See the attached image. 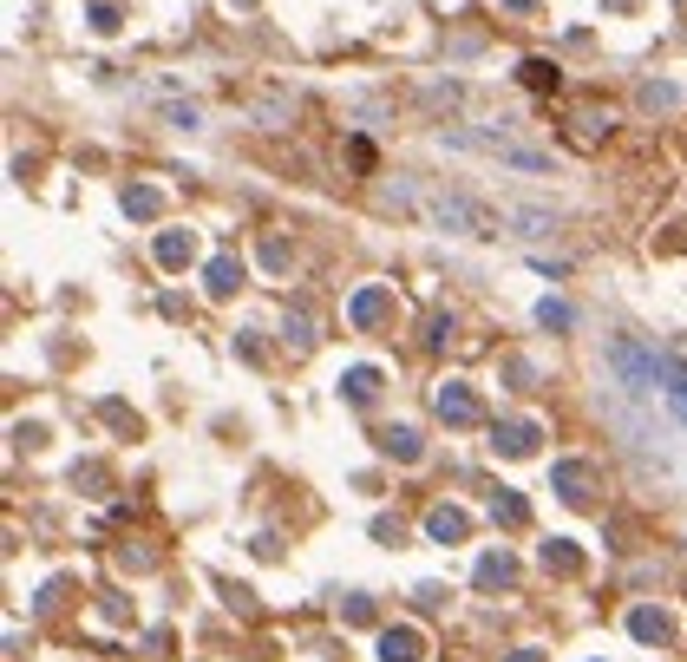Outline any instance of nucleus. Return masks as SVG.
<instances>
[{
    "mask_svg": "<svg viewBox=\"0 0 687 662\" xmlns=\"http://www.w3.org/2000/svg\"><path fill=\"white\" fill-rule=\"evenodd\" d=\"M439 144H452V152H478V158H498V164H511V171H550V164H557L544 144H524V138L491 131V125H478V131H439Z\"/></svg>",
    "mask_w": 687,
    "mask_h": 662,
    "instance_id": "f257e3e1",
    "label": "nucleus"
},
{
    "mask_svg": "<svg viewBox=\"0 0 687 662\" xmlns=\"http://www.w3.org/2000/svg\"><path fill=\"white\" fill-rule=\"evenodd\" d=\"M661 401L675 407V420L687 426V361H675V354H661Z\"/></svg>",
    "mask_w": 687,
    "mask_h": 662,
    "instance_id": "f03ea898",
    "label": "nucleus"
},
{
    "mask_svg": "<svg viewBox=\"0 0 687 662\" xmlns=\"http://www.w3.org/2000/svg\"><path fill=\"white\" fill-rule=\"evenodd\" d=\"M439 413H445V420H472L478 407H472V393H465V387H445L439 393Z\"/></svg>",
    "mask_w": 687,
    "mask_h": 662,
    "instance_id": "7ed1b4c3",
    "label": "nucleus"
},
{
    "mask_svg": "<svg viewBox=\"0 0 687 662\" xmlns=\"http://www.w3.org/2000/svg\"><path fill=\"white\" fill-rule=\"evenodd\" d=\"M380 656H387V662H413V656H419V636H413V630H393Z\"/></svg>",
    "mask_w": 687,
    "mask_h": 662,
    "instance_id": "20e7f679",
    "label": "nucleus"
},
{
    "mask_svg": "<svg viewBox=\"0 0 687 662\" xmlns=\"http://www.w3.org/2000/svg\"><path fill=\"white\" fill-rule=\"evenodd\" d=\"M557 486H563V499H590V492H583V486H590V472H583V466H557Z\"/></svg>",
    "mask_w": 687,
    "mask_h": 662,
    "instance_id": "39448f33",
    "label": "nucleus"
},
{
    "mask_svg": "<svg viewBox=\"0 0 687 662\" xmlns=\"http://www.w3.org/2000/svg\"><path fill=\"white\" fill-rule=\"evenodd\" d=\"M347 401H374V368H354V374H347Z\"/></svg>",
    "mask_w": 687,
    "mask_h": 662,
    "instance_id": "423d86ee",
    "label": "nucleus"
},
{
    "mask_svg": "<svg viewBox=\"0 0 687 662\" xmlns=\"http://www.w3.org/2000/svg\"><path fill=\"white\" fill-rule=\"evenodd\" d=\"M530 440H537L530 426H505V433H498V446H505V453H530Z\"/></svg>",
    "mask_w": 687,
    "mask_h": 662,
    "instance_id": "0eeeda50",
    "label": "nucleus"
},
{
    "mask_svg": "<svg viewBox=\"0 0 687 662\" xmlns=\"http://www.w3.org/2000/svg\"><path fill=\"white\" fill-rule=\"evenodd\" d=\"M524 86H557V66H544V59H524Z\"/></svg>",
    "mask_w": 687,
    "mask_h": 662,
    "instance_id": "6e6552de",
    "label": "nucleus"
},
{
    "mask_svg": "<svg viewBox=\"0 0 687 662\" xmlns=\"http://www.w3.org/2000/svg\"><path fill=\"white\" fill-rule=\"evenodd\" d=\"M459 532H465L459 511H432V538H459Z\"/></svg>",
    "mask_w": 687,
    "mask_h": 662,
    "instance_id": "1a4fd4ad",
    "label": "nucleus"
},
{
    "mask_svg": "<svg viewBox=\"0 0 687 662\" xmlns=\"http://www.w3.org/2000/svg\"><path fill=\"white\" fill-rule=\"evenodd\" d=\"M380 308H387V295H380V289H367V295H360V302H354V322H374V315H380Z\"/></svg>",
    "mask_w": 687,
    "mask_h": 662,
    "instance_id": "9d476101",
    "label": "nucleus"
},
{
    "mask_svg": "<svg viewBox=\"0 0 687 662\" xmlns=\"http://www.w3.org/2000/svg\"><path fill=\"white\" fill-rule=\"evenodd\" d=\"M635 636H668V623L655 617V610H635Z\"/></svg>",
    "mask_w": 687,
    "mask_h": 662,
    "instance_id": "9b49d317",
    "label": "nucleus"
}]
</instances>
